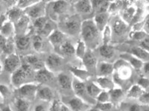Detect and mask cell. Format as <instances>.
<instances>
[{
    "instance_id": "6da1fadb",
    "label": "cell",
    "mask_w": 149,
    "mask_h": 111,
    "mask_svg": "<svg viewBox=\"0 0 149 111\" xmlns=\"http://www.w3.org/2000/svg\"><path fill=\"white\" fill-rule=\"evenodd\" d=\"M80 36L88 49L93 51L100 46L102 33L97 29L93 19L89 18L82 21Z\"/></svg>"
},
{
    "instance_id": "7a4b0ae2",
    "label": "cell",
    "mask_w": 149,
    "mask_h": 111,
    "mask_svg": "<svg viewBox=\"0 0 149 111\" xmlns=\"http://www.w3.org/2000/svg\"><path fill=\"white\" fill-rule=\"evenodd\" d=\"M81 18V17L77 14L65 16L58 22V29H60L67 37L80 35L82 24Z\"/></svg>"
},
{
    "instance_id": "3957f363",
    "label": "cell",
    "mask_w": 149,
    "mask_h": 111,
    "mask_svg": "<svg viewBox=\"0 0 149 111\" xmlns=\"http://www.w3.org/2000/svg\"><path fill=\"white\" fill-rule=\"evenodd\" d=\"M113 64L114 73L113 74V80L116 87L121 88V84L131 79L134 69L129 65L128 63L121 58Z\"/></svg>"
},
{
    "instance_id": "277c9868",
    "label": "cell",
    "mask_w": 149,
    "mask_h": 111,
    "mask_svg": "<svg viewBox=\"0 0 149 111\" xmlns=\"http://www.w3.org/2000/svg\"><path fill=\"white\" fill-rule=\"evenodd\" d=\"M34 75L35 72L28 64L22 63L20 67L12 74V84L16 87H20L24 84L33 83L31 78L33 77L34 79Z\"/></svg>"
},
{
    "instance_id": "5b68a950",
    "label": "cell",
    "mask_w": 149,
    "mask_h": 111,
    "mask_svg": "<svg viewBox=\"0 0 149 111\" xmlns=\"http://www.w3.org/2000/svg\"><path fill=\"white\" fill-rule=\"evenodd\" d=\"M70 2L67 1H54L47 2L46 14L49 16V18L52 20L59 21L62 17L68 15L67 12L70 10Z\"/></svg>"
},
{
    "instance_id": "8992f818",
    "label": "cell",
    "mask_w": 149,
    "mask_h": 111,
    "mask_svg": "<svg viewBox=\"0 0 149 111\" xmlns=\"http://www.w3.org/2000/svg\"><path fill=\"white\" fill-rule=\"evenodd\" d=\"M113 18L110 19L109 25L112 31V40L115 37H122L125 35L128 31L129 25L119 17V15L113 16Z\"/></svg>"
},
{
    "instance_id": "52a82bcc",
    "label": "cell",
    "mask_w": 149,
    "mask_h": 111,
    "mask_svg": "<svg viewBox=\"0 0 149 111\" xmlns=\"http://www.w3.org/2000/svg\"><path fill=\"white\" fill-rule=\"evenodd\" d=\"M64 58L57 53H50L45 59V67L52 73L59 72L62 73L64 66Z\"/></svg>"
},
{
    "instance_id": "ba28073f",
    "label": "cell",
    "mask_w": 149,
    "mask_h": 111,
    "mask_svg": "<svg viewBox=\"0 0 149 111\" xmlns=\"http://www.w3.org/2000/svg\"><path fill=\"white\" fill-rule=\"evenodd\" d=\"M46 7H47V2L38 1L37 3L25 10V11H26L25 14L30 20H32L34 21L37 19L40 18V17H46Z\"/></svg>"
},
{
    "instance_id": "9c48e42d",
    "label": "cell",
    "mask_w": 149,
    "mask_h": 111,
    "mask_svg": "<svg viewBox=\"0 0 149 111\" xmlns=\"http://www.w3.org/2000/svg\"><path fill=\"white\" fill-rule=\"evenodd\" d=\"M38 87L39 84L35 82L24 84L18 88L19 98H22L23 99H26L31 102L36 98Z\"/></svg>"
},
{
    "instance_id": "30bf717a",
    "label": "cell",
    "mask_w": 149,
    "mask_h": 111,
    "mask_svg": "<svg viewBox=\"0 0 149 111\" xmlns=\"http://www.w3.org/2000/svg\"><path fill=\"white\" fill-rule=\"evenodd\" d=\"M136 12V5L135 2H124L122 11L119 14V17L128 25H131Z\"/></svg>"
},
{
    "instance_id": "8fae6325",
    "label": "cell",
    "mask_w": 149,
    "mask_h": 111,
    "mask_svg": "<svg viewBox=\"0 0 149 111\" xmlns=\"http://www.w3.org/2000/svg\"><path fill=\"white\" fill-rule=\"evenodd\" d=\"M72 90L75 96L81 98L82 100H84L87 104H89L88 101H89L90 98V99H93L87 94L86 83L78 79L76 77H74V76L72 77ZM94 101H95V100H94Z\"/></svg>"
},
{
    "instance_id": "7c38bea8",
    "label": "cell",
    "mask_w": 149,
    "mask_h": 111,
    "mask_svg": "<svg viewBox=\"0 0 149 111\" xmlns=\"http://www.w3.org/2000/svg\"><path fill=\"white\" fill-rule=\"evenodd\" d=\"M82 63H83L85 70L87 71L91 75L92 73L95 74L98 61H97L95 54L93 53V51L87 49V52H86L84 57L82 59Z\"/></svg>"
},
{
    "instance_id": "4fadbf2b",
    "label": "cell",
    "mask_w": 149,
    "mask_h": 111,
    "mask_svg": "<svg viewBox=\"0 0 149 111\" xmlns=\"http://www.w3.org/2000/svg\"><path fill=\"white\" fill-rule=\"evenodd\" d=\"M54 80V74L46 69L42 68L40 70L35 72L34 81L39 85H46L49 83H52Z\"/></svg>"
},
{
    "instance_id": "5bb4252c",
    "label": "cell",
    "mask_w": 149,
    "mask_h": 111,
    "mask_svg": "<svg viewBox=\"0 0 149 111\" xmlns=\"http://www.w3.org/2000/svg\"><path fill=\"white\" fill-rule=\"evenodd\" d=\"M22 64V61L20 57L16 53H14L8 55V57L5 58L4 67L7 72L13 74L15 71L20 67Z\"/></svg>"
},
{
    "instance_id": "9a60e30c",
    "label": "cell",
    "mask_w": 149,
    "mask_h": 111,
    "mask_svg": "<svg viewBox=\"0 0 149 111\" xmlns=\"http://www.w3.org/2000/svg\"><path fill=\"white\" fill-rule=\"evenodd\" d=\"M114 73V64L108 61H98L96 66L97 77H110Z\"/></svg>"
},
{
    "instance_id": "2e32d148",
    "label": "cell",
    "mask_w": 149,
    "mask_h": 111,
    "mask_svg": "<svg viewBox=\"0 0 149 111\" xmlns=\"http://www.w3.org/2000/svg\"><path fill=\"white\" fill-rule=\"evenodd\" d=\"M36 98L44 102H52L54 100V94L53 89L50 87L46 86V85H39Z\"/></svg>"
},
{
    "instance_id": "e0dca14e",
    "label": "cell",
    "mask_w": 149,
    "mask_h": 111,
    "mask_svg": "<svg viewBox=\"0 0 149 111\" xmlns=\"http://www.w3.org/2000/svg\"><path fill=\"white\" fill-rule=\"evenodd\" d=\"M67 36L63 32L61 31L58 28L54 31L48 37V40H49L50 45L54 48V49H57V51L61 46V45L67 40Z\"/></svg>"
},
{
    "instance_id": "ac0fdd59",
    "label": "cell",
    "mask_w": 149,
    "mask_h": 111,
    "mask_svg": "<svg viewBox=\"0 0 149 111\" xmlns=\"http://www.w3.org/2000/svg\"><path fill=\"white\" fill-rule=\"evenodd\" d=\"M22 63L28 64L34 72L40 70L45 67V63L41 58H40L38 56L35 55L34 54H26L24 57L23 60H22Z\"/></svg>"
},
{
    "instance_id": "d6986e66",
    "label": "cell",
    "mask_w": 149,
    "mask_h": 111,
    "mask_svg": "<svg viewBox=\"0 0 149 111\" xmlns=\"http://www.w3.org/2000/svg\"><path fill=\"white\" fill-rule=\"evenodd\" d=\"M73 7L77 14L79 16L87 15L93 12V5L91 1L89 0H80L73 2Z\"/></svg>"
},
{
    "instance_id": "ffe728a7",
    "label": "cell",
    "mask_w": 149,
    "mask_h": 111,
    "mask_svg": "<svg viewBox=\"0 0 149 111\" xmlns=\"http://www.w3.org/2000/svg\"><path fill=\"white\" fill-rule=\"evenodd\" d=\"M57 54H60L63 58H71L75 56V45L69 40H66L61 47L58 49Z\"/></svg>"
},
{
    "instance_id": "44dd1931",
    "label": "cell",
    "mask_w": 149,
    "mask_h": 111,
    "mask_svg": "<svg viewBox=\"0 0 149 111\" xmlns=\"http://www.w3.org/2000/svg\"><path fill=\"white\" fill-rule=\"evenodd\" d=\"M71 111H87L90 109V105L81 98L74 96L69 100L66 104Z\"/></svg>"
},
{
    "instance_id": "7402d4cb",
    "label": "cell",
    "mask_w": 149,
    "mask_h": 111,
    "mask_svg": "<svg viewBox=\"0 0 149 111\" xmlns=\"http://www.w3.org/2000/svg\"><path fill=\"white\" fill-rule=\"evenodd\" d=\"M99 55L102 57L104 61L110 62V60L113 59L116 56V49L113 45H100L98 48Z\"/></svg>"
},
{
    "instance_id": "603a6c76",
    "label": "cell",
    "mask_w": 149,
    "mask_h": 111,
    "mask_svg": "<svg viewBox=\"0 0 149 111\" xmlns=\"http://www.w3.org/2000/svg\"><path fill=\"white\" fill-rule=\"evenodd\" d=\"M110 17L108 12H105V13H102V14H94V17H93V21L95 22V25H96L97 29L98 31L102 33L105 27L110 22Z\"/></svg>"
},
{
    "instance_id": "cb8c5ba5",
    "label": "cell",
    "mask_w": 149,
    "mask_h": 111,
    "mask_svg": "<svg viewBox=\"0 0 149 111\" xmlns=\"http://www.w3.org/2000/svg\"><path fill=\"white\" fill-rule=\"evenodd\" d=\"M94 82L99 87L102 91L110 92L116 87L113 77H97Z\"/></svg>"
},
{
    "instance_id": "d4e9b609",
    "label": "cell",
    "mask_w": 149,
    "mask_h": 111,
    "mask_svg": "<svg viewBox=\"0 0 149 111\" xmlns=\"http://www.w3.org/2000/svg\"><path fill=\"white\" fill-rule=\"evenodd\" d=\"M120 58L124 60V61H125L127 63H128L129 65H130L134 70H142L144 63L142 62V61H141L140 60L138 59V58H136V57H134V56L132 55L131 54H130V53L123 52V53H122V54H120Z\"/></svg>"
},
{
    "instance_id": "484cf974",
    "label": "cell",
    "mask_w": 149,
    "mask_h": 111,
    "mask_svg": "<svg viewBox=\"0 0 149 111\" xmlns=\"http://www.w3.org/2000/svg\"><path fill=\"white\" fill-rule=\"evenodd\" d=\"M58 86L63 90H72V77L63 72L59 73L57 77Z\"/></svg>"
},
{
    "instance_id": "4316f807",
    "label": "cell",
    "mask_w": 149,
    "mask_h": 111,
    "mask_svg": "<svg viewBox=\"0 0 149 111\" xmlns=\"http://www.w3.org/2000/svg\"><path fill=\"white\" fill-rule=\"evenodd\" d=\"M16 47L20 52H27L32 46V38L27 35H21L16 40Z\"/></svg>"
},
{
    "instance_id": "83f0119b",
    "label": "cell",
    "mask_w": 149,
    "mask_h": 111,
    "mask_svg": "<svg viewBox=\"0 0 149 111\" xmlns=\"http://www.w3.org/2000/svg\"><path fill=\"white\" fill-rule=\"evenodd\" d=\"M110 102L114 105H120L126 97V93L123 89L116 87L110 92Z\"/></svg>"
},
{
    "instance_id": "f1b7e54d",
    "label": "cell",
    "mask_w": 149,
    "mask_h": 111,
    "mask_svg": "<svg viewBox=\"0 0 149 111\" xmlns=\"http://www.w3.org/2000/svg\"><path fill=\"white\" fill-rule=\"evenodd\" d=\"M127 53L131 54L143 63L148 62L149 61V52L139 47V45H133V46H131Z\"/></svg>"
},
{
    "instance_id": "f546056e",
    "label": "cell",
    "mask_w": 149,
    "mask_h": 111,
    "mask_svg": "<svg viewBox=\"0 0 149 111\" xmlns=\"http://www.w3.org/2000/svg\"><path fill=\"white\" fill-rule=\"evenodd\" d=\"M146 92V90L139 87L138 84H133L129 87L126 93V98L131 100H139V98Z\"/></svg>"
},
{
    "instance_id": "4dcf8cb0",
    "label": "cell",
    "mask_w": 149,
    "mask_h": 111,
    "mask_svg": "<svg viewBox=\"0 0 149 111\" xmlns=\"http://www.w3.org/2000/svg\"><path fill=\"white\" fill-rule=\"evenodd\" d=\"M91 2L93 5V12L95 14L108 12L110 2L102 1V0H94Z\"/></svg>"
},
{
    "instance_id": "1f68e13d",
    "label": "cell",
    "mask_w": 149,
    "mask_h": 111,
    "mask_svg": "<svg viewBox=\"0 0 149 111\" xmlns=\"http://www.w3.org/2000/svg\"><path fill=\"white\" fill-rule=\"evenodd\" d=\"M15 25H14V23L10 21H7L2 23L0 33H1V35L3 36L4 37L8 39L11 36H13V34L15 33Z\"/></svg>"
},
{
    "instance_id": "d6a6232c",
    "label": "cell",
    "mask_w": 149,
    "mask_h": 111,
    "mask_svg": "<svg viewBox=\"0 0 149 111\" xmlns=\"http://www.w3.org/2000/svg\"><path fill=\"white\" fill-rule=\"evenodd\" d=\"M44 45L46 43L44 42V37L39 34H35L32 37V48L35 52L41 53L44 50Z\"/></svg>"
},
{
    "instance_id": "836d02e7",
    "label": "cell",
    "mask_w": 149,
    "mask_h": 111,
    "mask_svg": "<svg viewBox=\"0 0 149 111\" xmlns=\"http://www.w3.org/2000/svg\"><path fill=\"white\" fill-rule=\"evenodd\" d=\"M86 92H87L88 96H90L91 98H93V99L96 101V98L98 96V95L100 94L102 92V89L99 88V87H98L94 81H93V82L87 83V84H86Z\"/></svg>"
},
{
    "instance_id": "e575fe53",
    "label": "cell",
    "mask_w": 149,
    "mask_h": 111,
    "mask_svg": "<svg viewBox=\"0 0 149 111\" xmlns=\"http://www.w3.org/2000/svg\"><path fill=\"white\" fill-rule=\"evenodd\" d=\"M70 70H71V73L74 75V77H76L84 82H85V81H87L89 77L91 76V75L85 69L82 70L77 67H71Z\"/></svg>"
},
{
    "instance_id": "d590c367",
    "label": "cell",
    "mask_w": 149,
    "mask_h": 111,
    "mask_svg": "<svg viewBox=\"0 0 149 111\" xmlns=\"http://www.w3.org/2000/svg\"><path fill=\"white\" fill-rule=\"evenodd\" d=\"M87 49H88L86 47L85 43L81 39H80L75 45V57L82 61L86 52H87Z\"/></svg>"
},
{
    "instance_id": "8d00e7d4",
    "label": "cell",
    "mask_w": 149,
    "mask_h": 111,
    "mask_svg": "<svg viewBox=\"0 0 149 111\" xmlns=\"http://www.w3.org/2000/svg\"><path fill=\"white\" fill-rule=\"evenodd\" d=\"M31 102L22 98H17L14 101V107L17 111H29Z\"/></svg>"
},
{
    "instance_id": "74e56055",
    "label": "cell",
    "mask_w": 149,
    "mask_h": 111,
    "mask_svg": "<svg viewBox=\"0 0 149 111\" xmlns=\"http://www.w3.org/2000/svg\"><path fill=\"white\" fill-rule=\"evenodd\" d=\"M148 34L144 30H131L128 33V37L133 41H136V42H141L146 37H147Z\"/></svg>"
},
{
    "instance_id": "f35d334b",
    "label": "cell",
    "mask_w": 149,
    "mask_h": 111,
    "mask_svg": "<svg viewBox=\"0 0 149 111\" xmlns=\"http://www.w3.org/2000/svg\"><path fill=\"white\" fill-rule=\"evenodd\" d=\"M123 2L122 1H114L110 2V6H109L108 13L110 16L119 15L120 12L122 11L123 8Z\"/></svg>"
},
{
    "instance_id": "ab89813d",
    "label": "cell",
    "mask_w": 149,
    "mask_h": 111,
    "mask_svg": "<svg viewBox=\"0 0 149 111\" xmlns=\"http://www.w3.org/2000/svg\"><path fill=\"white\" fill-rule=\"evenodd\" d=\"M22 10L19 8L18 7H14L9 10L8 13V19H10V21L11 22H15L17 23L22 17H23V13Z\"/></svg>"
},
{
    "instance_id": "60d3db41",
    "label": "cell",
    "mask_w": 149,
    "mask_h": 111,
    "mask_svg": "<svg viewBox=\"0 0 149 111\" xmlns=\"http://www.w3.org/2000/svg\"><path fill=\"white\" fill-rule=\"evenodd\" d=\"M102 42L103 45H110L111 44L112 31L109 24L102 32Z\"/></svg>"
},
{
    "instance_id": "b9f144b4",
    "label": "cell",
    "mask_w": 149,
    "mask_h": 111,
    "mask_svg": "<svg viewBox=\"0 0 149 111\" xmlns=\"http://www.w3.org/2000/svg\"><path fill=\"white\" fill-rule=\"evenodd\" d=\"M48 19H49V17L46 16V17H40V18L37 19V20L33 21V29L35 31L36 34H39L41 30L43 29L44 25H46V22H47Z\"/></svg>"
},
{
    "instance_id": "7bdbcfd3",
    "label": "cell",
    "mask_w": 149,
    "mask_h": 111,
    "mask_svg": "<svg viewBox=\"0 0 149 111\" xmlns=\"http://www.w3.org/2000/svg\"><path fill=\"white\" fill-rule=\"evenodd\" d=\"M124 106V108H122V111H141V104L138 103H122L120 104Z\"/></svg>"
},
{
    "instance_id": "ee69618b",
    "label": "cell",
    "mask_w": 149,
    "mask_h": 111,
    "mask_svg": "<svg viewBox=\"0 0 149 111\" xmlns=\"http://www.w3.org/2000/svg\"><path fill=\"white\" fill-rule=\"evenodd\" d=\"M38 1H30V0H24V1H19L17 2V6L20 8L21 10H26L27 8H30L31 6H32Z\"/></svg>"
},
{
    "instance_id": "f6af8a7d",
    "label": "cell",
    "mask_w": 149,
    "mask_h": 111,
    "mask_svg": "<svg viewBox=\"0 0 149 111\" xmlns=\"http://www.w3.org/2000/svg\"><path fill=\"white\" fill-rule=\"evenodd\" d=\"M97 103H109L110 102V92L102 91L96 98Z\"/></svg>"
},
{
    "instance_id": "bcb514c9",
    "label": "cell",
    "mask_w": 149,
    "mask_h": 111,
    "mask_svg": "<svg viewBox=\"0 0 149 111\" xmlns=\"http://www.w3.org/2000/svg\"><path fill=\"white\" fill-rule=\"evenodd\" d=\"M136 84H138L139 87H141L144 90L147 91V89H149V78L142 75L138 79Z\"/></svg>"
},
{
    "instance_id": "7dc6e473",
    "label": "cell",
    "mask_w": 149,
    "mask_h": 111,
    "mask_svg": "<svg viewBox=\"0 0 149 111\" xmlns=\"http://www.w3.org/2000/svg\"><path fill=\"white\" fill-rule=\"evenodd\" d=\"M95 108L101 111H112L113 108V104L111 102L109 103H96Z\"/></svg>"
},
{
    "instance_id": "c3c4849f",
    "label": "cell",
    "mask_w": 149,
    "mask_h": 111,
    "mask_svg": "<svg viewBox=\"0 0 149 111\" xmlns=\"http://www.w3.org/2000/svg\"><path fill=\"white\" fill-rule=\"evenodd\" d=\"M48 102H44V101H40L37 104L34 106V111H49V105H47Z\"/></svg>"
},
{
    "instance_id": "681fc988",
    "label": "cell",
    "mask_w": 149,
    "mask_h": 111,
    "mask_svg": "<svg viewBox=\"0 0 149 111\" xmlns=\"http://www.w3.org/2000/svg\"><path fill=\"white\" fill-rule=\"evenodd\" d=\"M138 101L141 105H148L149 106V91H146Z\"/></svg>"
},
{
    "instance_id": "f907efd6",
    "label": "cell",
    "mask_w": 149,
    "mask_h": 111,
    "mask_svg": "<svg viewBox=\"0 0 149 111\" xmlns=\"http://www.w3.org/2000/svg\"><path fill=\"white\" fill-rule=\"evenodd\" d=\"M137 45H139V47H141L142 49H145V50L148 51L149 52V34H148L147 37L143 40L138 43Z\"/></svg>"
},
{
    "instance_id": "816d5d0a",
    "label": "cell",
    "mask_w": 149,
    "mask_h": 111,
    "mask_svg": "<svg viewBox=\"0 0 149 111\" xmlns=\"http://www.w3.org/2000/svg\"><path fill=\"white\" fill-rule=\"evenodd\" d=\"M142 75L147 77L149 78V61L148 62H146L143 64V66H142Z\"/></svg>"
},
{
    "instance_id": "f5cc1de1",
    "label": "cell",
    "mask_w": 149,
    "mask_h": 111,
    "mask_svg": "<svg viewBox=\"0 0 149 111\" xmlns=\"http://www.w3.org/2000/svg\"><path fill=\"white\" fill-rule=\"evenodd\" d=\"M0 93L2 95L3 98H7L10 96V90L8 89V88L4 85H1L0 86Z\"/></svg>"
},
{
    "instance_id": "db71d44e",
    "label": "cell",
    "mask_w": 149,
    "mask_h": 111,
    "mask_svg": "<svg viewBox=\"0 0 149 111\" xmlns=\"http://www.w3.org/2000/svg\"><path fill=\"white\" fill-rule=\"evenodd\" d=\"M7 42L8 39H6L5 37H4L3 36H2L0 34V50H4Z\"/></svg>"
},
{
    "instance_id": "11a10c76",
    "label": "cell",
    "mask_w": 149,
    "mask_h": 111,
    "mask_svg": "<svg viewBox=\"0 0 149 111\" xmlns=\"http://www.w3.org/2000/svg\"><path fill=\"white\" fill-rule=\"evenodd\" d=\"M143 30H144L148 34H149V15L148 14V16L146 17V20H144Z\"/></svg>"
},
{
    "instance_id": "9f6ffc18",
    "label": "cell",
    "mask_w": 149,
    "mask_h": 111,
    "mask_svg": "<svg viewBox=\"0 0 149 111\" xmlns=\"http://www.w3.org/2000/svg\"><path fill=\"white\" fill-rule=\"evenodd\" d=\"M58 111H71V110L70 109V108H69L66 104L61 102V104H60Z\"/></svg>"
},
{
    "instance_id": "6f0895ef",
    "label": "cell",
    "mask_w": 149,
    "mask_h": 111,
    "mask_svg": "<svg viewBox=\"0 0 149 111\" xmlns=\"http://www.w3.org/2000/svg\"><path fill=\"white\" fill-rule=\"evenodd\" d=\"M141 111H149L148 105H141Z\"/></svg>"
},
{
    "instance_id": "680465c9",
    "label": "cell",
    "mask_w": 149,
    "mask_h": 111,
    "mask_svg": "<svg viewBox=\"0 0 149 111\" xmlns=\"http://www.w3.org/2000/svg\"><path fill=\"white\" fill-rule=\"evenodd\" d=\"M87 111H101V110H99L98 108H96L95 107H94V108H90Z\"/></svg>"
},
{
    "instance_id": "91938a15",
    "label": "cell",
    "mask_w": 149,
    "mask_h": 111,
    "mask_svg": "<svg viewBox=\"0 0 149 111\" xmlns=\"http://www.w3.org/2000/svg\"><path fill=\"white\" fill-rule=\"evenodd\" d=\"M2 111H12L8 107H5V108H2Z\"/></svg>"
},
{
    "instance_id": "94428289",
    "label": "cell",
    "mask_w": 149,
    "mask_h": 111,
    "mask_svg": "<svg viewBox=\"0 0 149 111\" xmlns=\"http://www.w3.org/2000/svg\"><path fill=\"white\" fill-rule=\"evenodd\" d=\"M146 9H147L148 14L149 15V2H146Z\"/></svg>"
},
{
    "instance_id": "6125c7cd",
    "label": "cell",
    "mask_w": 149,
    "mask_h": 111,
    "mask_svg": "<svg viewBox=\"0 0 149 111\" xmlns=\"http://www.w3.org/2000/svg\"><path fill=\"white\" fill-rule=\"evenodd\" d=\"M1 70H2V64H1V62H0V73H1Z\"/></svg>"
},
{
    "instance_id": "be15d7a7",
    "label": "cell",
    "mask_w": 149,
    "mask_h": 111,
    "mask_svg": "<svg viewBox=\"0 0 149 111\" xmlns=\"http://www.w3.org/2000/svg\"><path fill=\"white\" fill-rule=\"evenodd\" d=\"M1 27H2V25H0V30H1Z\"/></svg>"
},
{
    "instance_id": "e7e4bbea",
    "label": "cell",
    "mask_w": 149,
    "mask_h": 111,
    "mask_svg": "<svg viewBox=\"0 0 149 111\" xmlns=\"http://www.w3.org/2000/svg\"><path fill=\"white\" fill-rule=\"evenodd\" d=\"M119 111H122V110H119Z\"/></svg>"
}]
</instances>
